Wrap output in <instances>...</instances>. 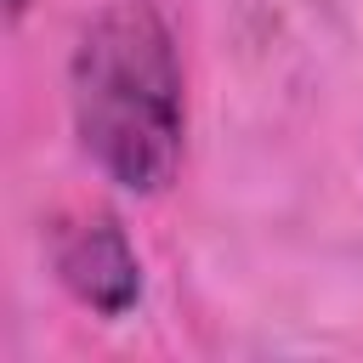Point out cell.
Returning <instances> with one entry per match:
<instances>
[{
	"label": "cell",
	"instance_id": "obj_1",
	"mask_svg": "<svg viewBox=\"0 0 363 363\" xmlns=\"http://www.w3.org/2000/svg\"><path fill=\"white\" fill-rule=\"evenodd\" d=\"M62 96L79 159L113 193H170L187 153V68L147 0H108L74 28Z\"/></svg>",
	"mask_w": 363,
	"mask_h": 363
},
{
	"label": "cell",
	"instance_id": "obj_2",
	"mask_svg": "<svg viewBox=\"0 0 363 363\" xmlns=\"http://www.w3.org/2000/svg\"><path fill=\"white\" fill-rule=\"evenodd\" d=\"M45 267L57 278V289L102 318V323H119L142 306L147 295V267H142V250L130 238V227L102 210V204H85V210H62L51 227H45Z\"/></svg>",
	"mask_w": 363,
	"mask_h": 363
},
{
	"label": "cell",
	"instance_id": "obj_3",
	"mask_svg": "<svg viewBox=\"0 0 363 363\" xmlns=\"http://www.w3.org/2000/svg\"><path fill=\"white\" fill-rule=\"evenodd\" d=\"M28 6H34V0H6V28H17V23L28 17Z\"/></svg>",
	"mask_w": 363,
	"mask_h": 363
}]
</instances>
